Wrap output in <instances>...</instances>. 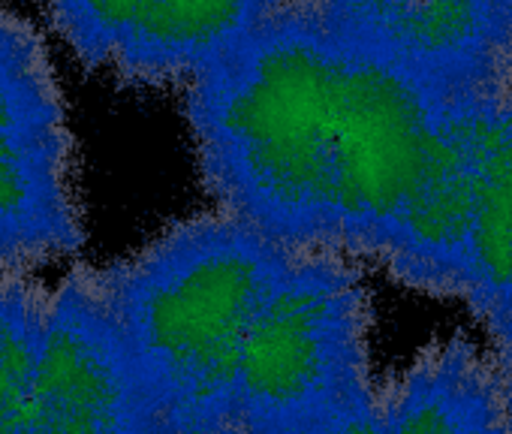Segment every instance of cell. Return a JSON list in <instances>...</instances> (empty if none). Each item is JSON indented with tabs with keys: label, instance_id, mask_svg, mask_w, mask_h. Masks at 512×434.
Here are the masks:
<instances>
[{
	"label": "cell",
	"instance_id": "5",
	"mask_svg": "<svg viewBox=\"0 0 512 434\" xmlns=\"http://www.w3.org/2000/svg\"><path fill=\"white\" fill-rule=\"evenodd\" d=\"M82 214L73 136L49 52L0 4V278L76 254Z\"/></svg>",
	"mask_w": 512,
	"mask_h": 434
},
{
	"label": "cell",
	"instance_id": "6",
	"mask_svg": "<svg viewBox=\"0 0 512 434\" xmlns=\"http://www.w3.org/2000/svg\"><path fill=\"white\" fill-rule=\"evenodd\" d=\"M67 46L130 85H193L287 0H46Z\"/></svg>",
	"mask_w": 512,
	"mask_h": 434
},
{
	"label": "cell",
	"instance_id": "3",
	"mask_svg": "<svg viewBox=\"0 0 512 434\" xmlns=\"http://www.w3.org/2000/svg\"><path fill=\"white\" fill-rule=\"evenodd\" d=\"M389 275L461 299L482 323L512 305V97L500 88L449 94L443 163Z\"/></svg>",
	"mask_w": 512,
	"mask_h": 434
},
{
	"label": "cell",
	"instance_id": "8",
	"mask_svg": "<svg viewBox=\"0 0 512 434\" xmlns=\"http://www.w3.org/2000/svg\"><path fill=\"white\" fill-rule=\"evenodd\" d=\"M323 31L416 82L458 94L491 85L494 0H287Z\"/></svg>",
	"mask_w": 512,
	"mask_h": 434
},
{
	"label": "cell",
	"instance_id": "11",
	"mask_svg": "<svg viewBox=\"0 0 512 434\" xmlns=\"http://www.w3.org/2000/svg\"><path fill=\"white\" fill-rule=\"evenodd\" d=\"M482 326L488 329L491 344H494V359H488V362L494 368L497 392H500V401L512 419V305Z\"/></svg>",
	"mask_w": 512,
	"mask_h": 434
},
{
	"label": "cell",
	"instance_id": "10",
	"mask_svg": "<svg viewBox=\"0 0 512 434\" xmlns=\"http://www.w3.org/2000/svg\"><path fill=\"white\" fill-rule=\"evenodd\" d=\"M488 70H491V85L512 97V0H494Z\"/></svg>",
	"mask_w": 512,
	"mask_h": 434
},
{
	"label": "cell",
	"instance_id": "9",
	"mask_svg": "<svg viewBox=\"0 0 512 434\" xmlns=\"http://www.w3.org/2000/svg\"><path fill=\"white\" fill-rule=\"evenodd\" d=\"M49 296L28 275L0 278V434L28 428Z\"/></svg>",
	"mask_w": 512,
	"mask_h": 434
},
{
	"label": "cell",
	"instance_id": "1",
	"mask_svg": "<svg viewBox=\"0 0 512 434\" xmlns=\"http://www.w3.org/2000/svg\"><path fill=\"white\" fill-rule=\"evenodd\" d=\"M187 121L223 214L389 266L440 172L449 94L287 4L187 85Z\"/></svg>",
	"mask_w": 512,
	"mask_h": 434
},
{
	"label": "cell",
	"instance_id": "7",
	"mask_svg": "<svg viewBox=\"0 0 512 434\" xmlns=\"http://www.w3.org/2000/svg\"><path fill=\"white\" fill-rule=\"evenodd\" d=\"M25 434H169L94 269L73 272L49 296Z\"/></svg>",
	"mask_w": 512,
	"mask_h": 434
},
{
	"label": "cell",
	"instance_id": "4",
	"mask_svg": "<svg viewBox=\"0 0 512 434\" xmlns=\"http://www.w3.org/2000/svg\"><path fill=\"white\" fill-rule=\"evenodd\" d=\"M371 302L350 257L293 251L244 338L241 434L302 425L374 389Z\"/></svg>",
	"mask_w": 512,
	"mask_h": 434
},
{
	"label": "cell",
	"instance_id": "2",
	"mask_svg": "<svg viewBox=\"0 0 512 434\" xmlns=\"http://www.w3.org/2000/svg\"><path fill=\"white\" fill-rule=\"evenodd\" d=\"M290 254L217 211L97 272L100 296L169 434H241L244 338Z\"/></svg>",
	"mask_w": 512,
	"mask_h": 434
}]
</instances>
